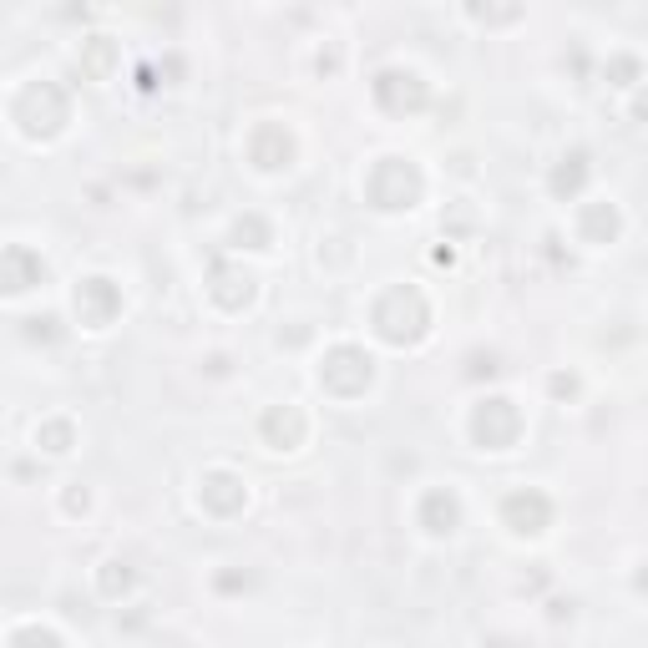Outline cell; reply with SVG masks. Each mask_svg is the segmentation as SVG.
I'll return each instance as SVG.
<instances>
[{
  "instance_id": "4",
  "label": "cell",
  "mask_w": 648,
  "mask_h": 648,
  "mask_svg": "<svg viewBox=\"0 0 648 648\" xmlns=\"http://www.w3.org/2000/svg\"><path fill=\"white\" fill-rule=\"evenodd\" d=\"M471 431H476V441H486L492 451H502V446L517 441L522 416H517V405H512V400H486L481 411L471 416Z\"/></svg>"
},
{
  "instance_id": "17",
  "label": "cell",
  "mask_w": 648,
  "mask_h": 648,
  "mask_svg": "<svg viewBox=\"0 0 648 648\" xmlns=\"http://www.w3.org/2000/svg\"><path fill=\"white\" fill-rule=\"evenodd\" d=\"M41 436L51 441L46 451H66V441H71V426H46V431H36V441H41Z\"/></svg>"
},
{
  "instance_id": "16",
  "label": "cell",
  "mask_w": 648,
  "mask_h": 648,
  "mask_svg": "<svg viewBox=\"0 0 648 648\" xmlns=\"http://www.w3.org/2000/svg\"><path fill=\"white\" fill-rule=\"evenodd\" d=\"M107 61H112V46H107V41H97V46H92V56H87V71H92V76H102V71H107Z\"/></svg>"
},
{
  "instance_id": "7",
  "label": "cell",
  "mask_w": 648,
  "mask_h": 648,
  "mask_svg": "<svg viewBox=\"0 0 648 648\" xmlns=\"http://www.w3.org/2000/svg\"><path fill=\"white\" fill-rule=\"evenodd\" d=\"M502 517H507L512 532H542L547 517H552V507H547L542 492H512V497L502 502Z\"/></svg>"
},
{
  "instance_id": "6",
  "label": "cell",
  "mask_w": 648,
  "mask_h": 648,
  "mask_svg": "<svg viewBox=\"0 0 648 648\" xmlns=\"http://www.w3.org/2000/svg\"><path fill=\"white\" fill-rule=\"evenodd\" d=\"M117 309H122V294L112 289V279H81V289H76V314H81V324L102 330V324H112Z\"/></svg>"
},
{
  "instance_id": "10",
  "label": "cell",
  "mask_w": 648,
  "mask_h": 648,
  "mask_svg": "<svg viewBox=\"0 0 648 648\" xmlns=\"http://www.w3.org/2000/svg\"><path fill=\"white\" fill-rule=\"evenodd\" d=\"M421 522H426V532H451L456 527V497L451 492H431L426 507H421Z\"/></svg>"
},
{
  "instance_id": "15",
  "label": "cell",
  "mask_w": 648,
  "mask_h": 648,
  "mask_svg": "<svg viewBox=\"0 0 648 648\" xmlns=\"http://www.w3.org/2000/svg\"><path fill=\"white\" fill-rule=\"evenodd\" d=\"M117 567H122V562H107V573H102V593H112V598L132 583V573H117Z\"/></svg>"
},
{
  "instance_id": "1",
  "label": "cell",
  "mask_w": 648,
  "mask_h": 648,
  "mask_svg": "<svg viewBox=\"0 0 648 648\" xmlns=\"http://www.w3.org/2000/svg\"><path fill=\"white\" fill-rule=\"evenodd\" d=\"M375 324L390 345H405V340H421L426 335V299L416 289H390L375 309Z\"/></svg>"
},
{
  "instance_id": "12",
  "label": "cell",
  "mask_w": 648,
  "mask_h": 648,
  "mask_svg": "<svg viewBox=\"0 0 648 648\" xmlns=\"http://www.w3.org/2000/svg\"><path fill=\"white\" fill-rule=\"evenodd\" d=\"M254 157H259V168H279V162L289 157V137L279 127H264L259 142H254Z\"/></svg>"
},
{
  "instance_id": "8",
  "label": "cell",
  "mask_w": 648,
  "mask_h": 648,
  "mask_svg": "<svg viewBox=\"0 0 648 648\" xmlns=\"http://www.w3.org/2000/svg\"><path fill=\"white\" fill-rule=\"evenodd\" d=\"M41 279V259L31 249H21V243H11V249H0V289L6 294H21Z\"/></svg>"
},
{
  "instance_id": "9",
  "label": "cell",
  "mask_w": 648,
  "mask_h": 648,
  "mask_svg": "<svg viewBox=\"0 0 648 648\" xmlns=\"http://www.w3.org/2000/svg\"><path fill=\"white\" fill-rule=\"evenodd\" d=\"M264 436H269L279 451H289V446H299V436H304V416L294 411V405H284V411H269V416H264Z\"/></svg>"
},
{
  "instance_id": "2",
  "label": "cell",
  "mask_w": 648,
  "mask_h": 648,
  "mask_svg": "<svg viewBox=\"0 0 648 648\" xmlns=\"http://www.w3.org/2000/svg\"><path fill=\"white\" fill-rule=\"evenodd\" d=\"M370 198L380 208H411L421 198V173L411 168V162H400V157H385L370 173Z\"/></svg>"
},
{
  "instance_id": "3",
  "label": "cell",
  "mask_w": 648,
  "mask_h": 648,
  "mask_svg": "<svg viewBox=\"0 0 648 648\" xmlns=\"http://www.w3.org/2000/svg\"><path fill=\"white\" fill-rule=\"evenodd\" d=\"M319 380L330 385L335 395H360V390L370 385V355H365V350H355V345H340V350L324 355Z\"/></svg>"
},
{
  "instance_id": "13",
  "label": "cell",
  "mask_w": 648,
  "mask_h": 648,
  "mask_svg": "<svg viewBox=\"0 0 648 648\" xmlns=\"http://www.w3.org/2000/svg\"><path fill=\"white\" fill-rule=\"evenodd\" d=\"M567 162H573V168H557V173H552V193H557V198H567V193H578V183L588 178V168H583L588 157H583V152H573V157H567Z\"/></svg>"
},
{
  "instance_id": "11",
  "label": "cell",
  "mask_w": 648,
  "mask_h": 648,
  "mask_svg": "<svg viewBox=\"0 0 648 648\" xmlns=\"http://www.w3.org/2000/svg\"><path fill=\"white\" fill-rule=\"evenodd\" d=\"M203 502H208L213 512H233V507H243V486H238L233 476H208Z\"/></svg>"
},
{
  "instance_id": "5",
  "label": "cell",
  "mask_w": 648,
  "mask_h": 648,
  "mask_svg": "<svg viewBox=\"0 0 648 648\" xmlns=\"http://www.w3.org/2000/svg\"><path fill=\"white\" fill-rule=\"evenodd\" d=\"M21 122H26V132L51 137V132L66 122V97L51 87V81H41V87H31L26 102H21Z\"/></svg>"
},
{
  "instance_id": "14",
  "label": "cell",
  "mask_w": 648,
  "mask_h": 648,
  "mask_svg": "<svg viewBox=\"0 0 648 648\" xmlns=\"http://www.w3.org/2000/svg\"><path fill=\"white\" fill-rule=\"evenodd\" d=\"M11 648H61V638H56L51 628H21V633L11 638Z\"/></svg>"
}]
</instances>
